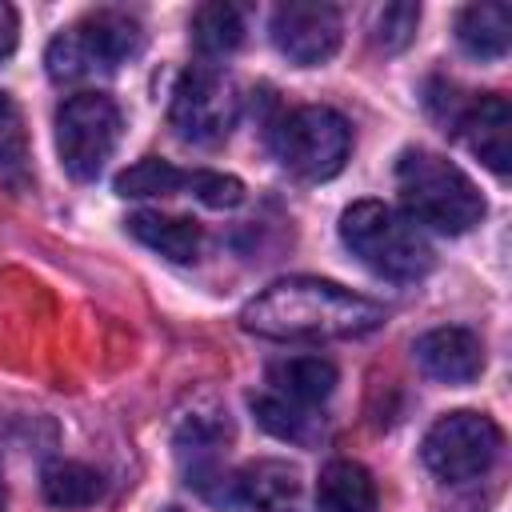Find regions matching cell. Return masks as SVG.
<instances>
[{
	"mask_svg": "<svg viewBox=\"0 0 512 512\" xmlns=\"http://www.w3.org/2000/svg\"><path fill=\"white\" fill-rule=\"evenodd\" d=\"M268 388L296 404H320L336 388V364L324 356H284L268 364Z\"/></svg>",
	"mask_w": 512,
	"mask_h": 512,
	"instance_id": "15",
	"label": "cell"
},
{
	"mask_svg": "<svg viewBox=\"0 0 512 512\" xmlns=\"http://www.w3.org/2000/svg\"><path fill=\"white\" fill-rule=\"evenodd\" d=\"M140 40H144L140 24L128 12L100 8V12L80 16L72 28H64L48 44L44 64H48V76L56 84H76V80H92V76L116 72L128 56H136Z\"/></svg>",
	"mask_w": 512,
	"mask_h": 512,
	"instance_id": "4",
	"label": "cell"
},
{
	"mask_svg": "<svg viewBox=\"0 0 512 512\" xmlns=\"http://www.w3.org/2000/svg\"><path fill=\"white\" fill-rule=\"evenodd\" d=\"M412 352L416 364L444 384H468L484 368V344L468 328H432L412 344Z\"/></svg>",
	"mask_w": 512,
	"mask_h": 512,
	"instance_id": "12",
	"label": "cell"
},
{
	"mask_svg": "<svg viewBox=\"0 0 512 512\" xmlns=\"http://www.w3.org/2000/svg\"><path fill=\"white\" fill-rule=\"evenodd\" d=\"M344 36V20L336 4L320 0H288L272 12V44L296 68H316L336 56Z\"/></svg>",
	"mask_w": 512,
	"mask_h": 512,
	"instance_id": "10",
	"label": "cell"
},
{
	"mask_svg": "<svg viewBox=\"0 0 512 512\" xmlns=\"http://www.w3.org/2000/svg\"><path fill=\"white\" fill-rule=\"evenodd\" d=\"M504 448V436L496 428L492 416L484 412H448L440 416L428 432H424V444H420V456L428 464V472L444 484H468V480H480L496 456Z\"/></svg>",
	"mask_w": 512,
	"mask_h": 512,
	"instance_id": "6",
	"label": "cell"
},
{
	"mask_svg": "<svg viewBox=\"0 0 512 512\" xmlns=\"http://www.w3.org/2000/svg\"><path fill=\"white\" fill-rule=\"evenodd\" d=\"M4 504H8V492H4V480H0V512H4Z\"/></svg>",
	"mask_w": 512,
	"mask_h": 512,
	"instance_id": "24",
	"label": "cell"
},
{
	"mask_svg": "<svg viewBox=\"0 0 512 512\" xmlns=\"http://www.w3.org/2000/svg\"><path fill=\"white\" fill-rule=\"evenodd\" d=\"M116 192L132 196V200L188 192L208 208H236L244 200V184L236 176H224V172H212V168H176V164L156 160V156H144L132 168H124L116 176Z\"/></svg>",
	"mask_w": 512,
	"mask_h": 512,
	"instance_id": "9",
	"label": "cell"
},
{
	"mask_svg": "<svg viewBox=\"0 0 512 512\" xmlns=\"http://www.w3.org/2000/svg\"><path fill=\"white\" fill-rule=\"evenodd\" d=\"M396 188L412 224H428L432 232L460 236L484 220L480 188L440 152L408 148L396 160Z\"/></svg>",
	"mask_w": 512,
	"mask_h": 512,
	"instance_id": "2",
	"label": "cell"
},
{
	"mask_svg": "<svg viewBox=\"0 0 512 512\" xmlns=\"http://www.w3.org/2000/svg\"><path fill=\"white\" fill-rule=\"evenodd\" d=\"M384 308L336 280L288 276L240 308V328L264 340H348L376 332Z\"/></svg>",
	"mask_w": 512,
	"mask_h": 512,
	"instance_id": "1",
	"label": "cell"
},
{
	"mask_svg": "<svg viewBox=\"0 0 512 512\" xmlns=\"http://www.w3.org/2000/svg\"><path fill=\"white\" fill-rule=\"evenodd\" d=\"M168 512H180V508H168Z\"/></svg>",
	"mask_w": 512,
	"mask_h": 512,
	"instance_id": "25",
	"label": "cell"
},
{
	"mask_svg": "<svg viewBox=\"0 0 512 512\" xmlns=\"http://www.w3.org/2000/svg\"><path fill=\"white\" fill-rule=\"evenodd\" d=\"M120 140V108L104 92H76L56 112V148L60 164L76 180L100 176Z\"/></svg>",
	"mask_w": 512,
	"mask_h": 512,
	"instance_id": "7",
	"label": "cell"
},
{
	"mask_svg": "<svg viewBox=\"0 0 512 512\" xmlns=\"http://www.w3.org/2000/svg\"><path fill=\"white\" fill-rule=\"evenodd\" d=\"M40 488H44V500L52 508H88L100 500L104 492V480L96 468L80 464V460H52L40 476Z\"/></svg>",
	"mask_w": 512,
	"mask_h": 512,
	"instance_id": "19",
	"label": "cell"
},
{
	"mask_svg": "<svg viewBox=\"0 0 512 512\" xmlns=\"http://www.w3.org/2000/svg\"><path fill=\"white\" fill-rule=\"evenodd\" d=\"M456 128L468 144V152L488 164L496 176H508L512 172V108L500 92H488V96H476L460 116H456Z\"/></svg>",
	"mask_w": 512,
	"mask_h": 512,
	"instance_id": "11",
	"label": "cell"
},
{
	"mask_svg": "<svg viewBox=\"0 0 512 512\" xmlns=\"http://www.w3.org/2000/svg\"><path fill=\"white\" fill-rule=\"evenodd\" d=\"M248 404H252L256 424H260L264 432H272L276 440L312 448V444L324 436V416H316L308 404L284 400V396H276V392H256Z\"/></svg>",
	"mask_w": 512,
	"mask_h": 512,
	"instance_id": "18",
	"label": "cell"
},
{
	"mask_svg": "<svg viewBox=\"0 0 512 512\" xmlns=\"http://www.w3.org/2000/svg\"><path fill=\"white\" fill-rule=\"evenodd\" d=\"M268 140H272L276 160L288 172H296L304 180H328L348 160L352 128H348V120L336 108H328V104H304V108L284 112L272 124Z\"/></svg>",
	"mask_w": 512,
	"mask_h": 512,
	"instance_id": "5",
	"label": "cell"
},
{
	"mask_svg": "<svg viewBox=\"0 0 512 512\" xmlns=\"http://www.w3.org/2000/svg\"><path fill=\"white\" fill-rule=\"evenodd\" d=\"M0 184L8 192L32 188V160H28V132L16 100L0 92Z\"/></svg>",
	"mask_w": 512,
	"mask_h": 512,
	"instance_id": "20",
	"label": "cell"
},
{
	"mask_svg": "<svg viewBox=\"0 0 512 512\" xmlns=\"http://www.w3.org/2000/svg\"><path fill=\"white\" fill-rule=\"evenodd\" d=\"M128 232L144 248H152V252H160V256H168L176 264H192L200 256V244H204V228L196 220L164 216V212H132L128 216Z\"/></svg>",
	"mask_w": 512,
	"mask_h": 512,
	"instance_id": "14",
	"label": "cell"
},
{
	"mask_svg": "<svg viewBox=\"0 0 512 512\" xmlns=\"http://www.w3.org/2000/svg\"><path fill=\"white\" fill-rule=\"evenodd\" d=\"M416 24H420V8L416 4H384L372 20V44L384 48V52H400L412 44L416 36Z\"/></svg>",
	"mask_w": 512,
	"mask_h": 512,
	"instance_id": "22",
	"label": "cell"
},
{
	"mask_svg": "<svg viewBox=\"0 0 512 512\" xmlns=\"http://www.w3.org/2000/svg\"><path fill=\"white\" fill-rule=\"evenodd\" d=\"M16 36H20V16H16V8H12V4H4V0H0V60H4V56H12Z\"/></svg>",
	"mask_w": 512,
	"mask_h": 512,
	"instance_id": "23",
	"label": "cell"
},
{
	"mask_svg": "<svg viewBox=\"0 0 512 512\" xmlns=\"http://www.w3.org/2000/svg\"><path fill=\"white\" fill-rule=\"evenodd\" d=\"M344 248L384 280L416 284L432 268V244L424 232L380 200H356L340 212Z\"/></svg>",
	"mask_w": 512,
	"mask_h": 512,
	"instance_id": "3",
	"label": "cell"
},
{
	"mask_svg": "<svg viewBox=\"0 0 512 512\" xmlns=\"http://www.w3.org/2000/svg\"><path fill=\"white\" fill-rule=\"evenodd\" d=\"M236 508L300 512V472L288 460H252L236 472Z\"/></svg>",
	"mask_w": 512,
	"mask_h": 512,
	"instance_id": "13",
	"label": "cell"
},
{
	"mask_svg": "<svg viewBox=\"0 0 512 512\" xmlns=\"http://www.w3.org/2000/svg\"><path fill=\"white\" fill-rule=\"evenodd\" d=\"M316 512H376L372 472L356 460H332L316 480Z\"/></svg>",
	"mask_w": 512,
	"mask_h": 512,
	"instance_id": "16",
	"label": "cell"
},
{
	"mask_svg": "<svg viewBox=\"0 0 512 512\" xmlns=\"http://www.w3.org/2000/svg\"><path fill=\"white\" fill-rule=\"evenodd\" d=\"M244 40V12L236 4H200L192 12V44L204 52V56H228L236 52Z\"/></svg>",
	"mask_w": 512,
	"mask_h": 512,
	"instance_id": "21",
	"label": "cell"
},
{
	"mask_svg": "<svg viewBox=\"0 0 512 512\" xmlns=\"http://www.w3.org/2000/svg\"><path fill=\"white\" fill-rule=\"evenodd\" d=\"M456 40L476 60H500L512 40V8L508 4H468L456 16Z\"/></svg>",
	"mask_w": 512,
	"mask_h": 512,
	"instance_id": "17",
	"label": "cell"
},
{
	"mask_svg": "<svg viewBox=\"0 0 512 512\" xmlns=\"http://www.w3.org/2000/svg\"><path fill=\"white\" fill-rule=\"evenodd\" d=\"M168 116H172V128L180 140L216 144L232 132V124L240 116V92L220 68L196 64L176 80Z\"/></svg>",
	"mask_w": 512,
	"mask_h": 512,
	"instance_id": "8",
	"label": "cell"
}]
</instances>
